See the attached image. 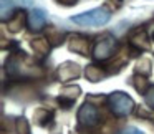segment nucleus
Listing matches in <instances>:
<instances>
[{
    "label": "nucleus",
    "mask_w": 154,
    "mask_h": 134,
    "mask_svg": "<svg viewBox=\"0 0 154 134\" xmlns=\"http://www.w3.org/2000/svg\"><path fill=\"white\" fill-rule=\"evenodd\" d=\"M47 25V15L43 10L40 8H35L28 14V28L32 32H40L43 30V27Z\"/></svg>",
    "instance_id": "10"
},
{
    "label": "nucleus",
    "mask_w": 154,
    "mask_h": 134,
    "mask_svg": "<svg viewBox=\"0 0 154 134\" xmlns=\"http://www.w3.org/2000/svg\"><path fill=\"white\" fill-rule=\"evenodd\" d=\"M131 84H133L134 90H136L139 94H146L147 91H149V88H151L149 81H147V76H141V75H136V73H134L133 78H131Z\"/></svg>",
    "instance_id": "15"
},
{
    "label": "nucleus",
    "mask_w": 154,
    "mask_h": 134,
    "mask_svg": "<svg viewBox=\"0 0 154 134\" xmlns=\"http://www.w3.org/2000/svg\"><path fill=\"white\" fill-rule=\"evenodd\" d=\"M106 75H108V71L104 70L103 66H98V65H94V63L88 65V66L85 68V76H86V80L91 81V83H98V81H101Z\"/></svg>",
    "instance_id": "12"
},
{
    "label": "nucleus",
    "mask_w": 154,
    "mask_h": 134,
    "mask_svg": "<svg viewBox=\"0 0 154 134\" xmlns=\"http://www.w3.org/2000/svg\"><path fill=\"white\" fill-rule=\"evenodd\" d=\"M108 101V108L109 111L118 117H126L129 116L131 113L134 111V101L129 94L123 93V91H113L109 96L106 98Z\"/></svg>",
    "instance_id": "2"
},
{
    "label": "nucleus",
    "mask_w": 154,
    "mask_h": 134,
    "mask_svg": "<svg viewBox=\"0 0 154 134\" xmlns=\"http://www.w3.org/2000/svg\"><path fill=\"white\" fill-rule=\"evenodd\" d=\"M90 48H91V41L85 35L75 33L68 37V50L73 51V53H78L81 56H88L90 55Z\"/></svg>",
    "instance_id": "5"
},
{
    "label": "nucleus",
    "mask_w": 154,
    "mask_h": 134,
    "mask_svg": "<svg viewBox=\"0 0 154 134\" xmlns=\"http://www.w3.org/2000/svg\"><path fill=\"white\" fill-rule=\"evenodd\" d=\"M118 51V40L111 35H103L101 38H98L96 43L93 47V58L96 61H108L109 58H113Z\"/></svg>",
    "instance_id": "3"
},
{
    "label": "nucleus",
    "mask_w": 154,
    "mask_h": 134,
    "mask_svg": "<svg viewBox=\"0 0 154 134\" xmlns=\"http://www.w3.org/2000/svg\"><path fill=\"white\" fill-rule=\"evenodd\" d=\"M33 119H35V123H37L38 126H42V127H53V124H55L53 113H51V111H48V109H43V108L35 109Z\"/></svg>",
    "instance_id": "11"
},
{
    "label": "nucleus",
    "mask_w": 154,
    "mask_h": 134,
    "mask_svg": "<svg viewBox=\"0 0 154 134\" xmlns=\"http://www.w3.org/2000/svg\"><path fill=\"white\" fill-rule=\"evenodd\" d=\"M100 111L94 104H91L90 101H86L85 104H81L80 109H78V124L80 127H86V129H91V127L98 126L100 124Z\"/></svg>",
    "instance_id": "4"
},
{
    "label": "nucleus",
    "mask_w": 154,
    "mask_h": 134,
    "mask_svg": "<svg viewBox=\"0 0 154 134\" xmlns=\"http://www.w3.org/2000/svg\"><path fill=\"white\" fill-rule=\"evenodd\" d=\"M81 88L76 86V84H68V86H63L60 91V98H58V103L63 109H70L73 106L75 99L80 96Z\"/></svg>",
    "instance_id": "7"
},
{
    "label": "nucleus",
    "mask_w": 154,
    "mask_h": 134,
    "mask_svg": "<svg viewBox=\"0 0 154 134\" xmlns=\"http://www.w3.org/2000/svg\"><path fill=\"white\" fill-rule=\"evenodd\" d=\"M25 25H28V15L25 10H17L7 20V28L10 33H20L25 28Z\"/></svg>",
    "instance_id": "8"
},
{
    "label": "nucleus",
    "mask_w": 154,
    "mask_h": 134,
    "mask_svg": "<svg viewBox=\"0 0 154 134\" xmlns=\"http://www.w3.org/2000/svg\"><path fill=\"white\" fill-rule=\"evenodd\" d=\"M60 5H65V7H73V5H76L80 0H57Z\"/></svg>",
    "instance_id": "21"
},
{
    "label": "nucleus",
    "mask_w": 154,
    "mask_h": 134,
    "mask_svg": "<svg viewBox=\"0 0 154 134\" xmlns=\"http://www.w3.org/2000/svg\"><path fill=\"white\" fill-rule=\"evenodd\" d=\"M65 37H66V33H65L63 30H60V28H57V27H48L47 40L50 41L51 47H58V45H61L65 41Z\"/></svg>",
    "instance_id": "14"
},
{
    "label": "nucleus",
    "mask_w": 154,
    "mask_h": 134,
    "mask_svg": "<svg viewBox=\"0 0 154 134\" xmlns=\"http://www.w3.org/2000/svg\"><path fill=\"white\" fill-rule=\"evenodd\" d=\"M144 99H146V104H147V106H151V108L154 109V86H151L149 91L144 94Z\"/></svg>",
    "instance_id": "19"
},
{
    "label": "nucleus",
    "mask_w": 154,
    "mask_h": 134,
    "mask_svg": "<svg viewBox=\"0 0 154 134\" xmlns=\"http://www.w3.org/2000/svg\"><path fill=\"white\" fill-rule=\"evenodd\" d=\"M0 18L2 22H7L8 17H12V12H14V2L12 0H0Z\"/></svg>",
    "instance_id": "17"
},
{
    "label": "nucleus",
    "mask_w": 154,
    "mask_h": 134,
    "mask_svg": "<svg viewBox=\"0 0 154 134\" xmlns=\"http://www.w3.org/2000/svg\"><path fill=\"white\" fill-rule=\"evenodd\" d=\"M129 47L136 48L139 51H144V50H149L151 48V40L147 37L146 30H136L134 33L129 35Z\"/></svg>",
    "instance_id": "9"
},
{
    "label": "nucleus",
    "mask_w": 154,
    "mask_h": 134,
    "mask_svg": "<svg viewBox=\"0 0 154 134\" xmlns=\"http://www.w3.org/2000/svg\"><path fill=\"white\" fill-rule=\"evenodd\" d=\"M15 132L17 134H32L30 132V124H28L27 117H17L15 121Z\"/></svg>",
    "instance_id": "18"
},
{
    "label": "nucleus",
    "mask_w": 154,
    "mask_h": 134,
    "mask_svg": "<svg viewBox=\"0 0 154 134\" xmlns=\"http://www.w3.org/2000/svg\"><path fill=\"white\" fill-rule=\"evenodd\" d=\"M151 71H152V63L149 58H141L134 66V73L141 75V76H149Z\"/></svg>",
    "instance_id": "16"
},
{
    "label": "nucleus",
    "mask_w": 154,
    "mask_h": 134,
    "mask_svg": "<svg viewBox=\"0 0 154 134\" xmlns=\"http://www.w3.org/2000/svg\"><path fill=\"white\" fill-rule=\"evenodd\" d=\"M80 75H81V68H80V65L75 63V61H65V63H61L57 70V78L60 81H63V83L76 80Z\"/></svg>",
    "instance_id": "6"
},
{
    "label": "nucleus",
    "mask_w": 154,
    "mask_h": 134,
    "mask_svg": "<svg viewBox=\"0 0 154 134\" xmlns=\"http://www.w3.org/2000/svg\"><path fill=\"white\" fill-rule=\"evenodd\" d=\"M152 37H154V35H152Z\"/></svg>",
    "instance_id": "23"
},
{
    "label": "nucleus",
    "mask_w": 154,
    "mask_h": 134,
    "mask_svg": "<svg viewBox=\"0 0 154 134\" xmlns=\"http://www.w3.org/2000/svg\"><path fill=\"white\" fill-rule=\"evenodd\" d=\"M108 4L114 8H119L121 5H123V0H108Z\"/></svg>",
    "instance_id": "22"
},
{
    "label": "nucleus",
    "mask_w": 154,
    "mask_h": 134,
    "mask_svg": "<svg viewBox=\"0 0 154 134\" xmlns=\"http://www.w3.org/2000/svg\"><path fill=\"white\" fill-rule=\"evenodd\" d=\"M119 134H144L141 129H137L136 126H128L126 129H123Z\"/></svg>",
    "instance_id": "20"
},
{
    "label": "nucleus",
    "mask_w": 154,
    "mask_h": 134,
    "mask_svg": "<svg viewBox=\"0 0 154 134\" xmlns=\"http://www.w3.org/2000/svg\"><path fill=\"white\" fill-rule=\"evenodd\" d=\"M109 18H111V12L106 7H98L93 8V10L83 12V14L73 15L70 20L75 22L76 25H81V27H101V25L108 23Z\"/></svg>",
    "instance_id": "1"
},
{
    "label": "nucleus",
    "mask_w": 154,
    "mask_h": 134,
    "mask_svg": "<svg viewBox=\"0 0 154 134\" xmlns=\"http://www.w3.org/2000/svg\"><path fill=\"white\" fill-rule=\"evenodd\" d=\"M30 47L35 51V55H38V56H47L50 53L51 45L47 38H35V40L30 41Z\"/></svg>",
    "instance_id": "13"
}]
</instances>
